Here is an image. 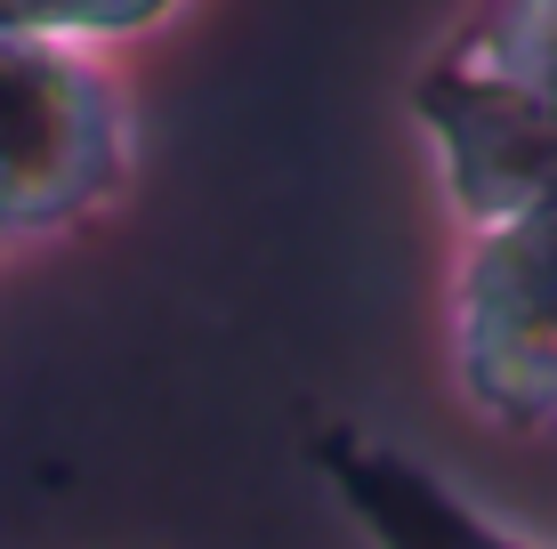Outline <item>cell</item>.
<instances>
[{
  "instance_id": "obj_1",
  "label": "cell",
  "mask_w": 557,
  "mask_h": 549,
  "mask_svg": "<svg viewBox=\"0 0 557 549\" xmlns=\"http://www.w3.org/2000/svg\"><path fill=\"white\" fill-rule=\"evenodd\" d=\"M460 219L557 195V0H485L412 82Z\"/></svg>"
},
{
  "instance_id": "obj_2",
  "label": "cell",
  "mask_w": 557,
  "mask_h": 549,
  "mask_svg": "<svg viewBox=\"0 0 557 549\" xmlns=\"http://www.w3.org/2000/svg\"><path fill=\"white\" fill-rule=\"evenodd\" d=\"M460 388L502 428H557V195L476 219L453 283Z\"/></svg>"
},
{
  "instance_id": "obj_3",
  "label": "cell",
  "mask_w": 557,
  "mask_h": 549,
  "mask_svg": "<svg viewBox=\"0 0 557 549\" xmlns=\"http://www.w3.org/2000/svg\"><path fill=\"white\" fill-rule=\"evenodd\" d=\"M122 186V98L65 41H0V242L89 219Z\"/></svg>"
},
{
  "instance_id": "obj_4",
  "label": "cell",
  "mask_w": 557,
  "mask_h": 549,
  "mask_svg": "<svg viewBox=\"0 0 557 549\" xmlns=\"http://www.w3.org/2000/svg\"><path fill=\"white\" fill-rule=\"evenodd\" d=\"M307 461L323 469V485L372 549H533L509 525H493L469 494H453L436 469H420L412 452L363 437V428H323Z\"/></svg>"
},
{
  "instance_id": "obj_5",
  "label": "cell",
  "mask_w": 557,
  "mask_h": 549,
  "mask_svg": "<svg viewBox=\"0 0 557 549\" xmlns=\"http://www.w3.org/2000/svg\"><path fill=\"white\" fill-rule=\"evenodd\" d=\"M178 0H0V41H122Z\"/></svg>"
}]
</instances>
